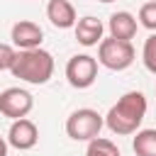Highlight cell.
I'll list each match as a JSON object with an SVG mask.
<instances>
[{
    "label": "cell",
    "mask_w": 156,
    "mask_h": 156,
    "mask_svg": "<svg viewBox=\"0 0 156 156\" xmlns=\"http://www.w3.org/2000/svg\"><path fill=\"white\" fill-rule=\"evenodd\" d=\"M98 78V58L90 56V54H76L68 58L66 63V80L78 88V90H85L95 83Z\"/></svg>",
    "instance_id": "5b68a950"
},
{
    "label": "cell",
    "mask_w": 156,
    "mask_h": 156,
    "mask_svg": "<svg viewBox=\"0 0 156 156\" xmlns=\"http://www.w3.org/2000/svg\"><path fill=\"white\" fill-rule=\"evenodd\" d=\"M105 127V119L98 110L90 107H80L73 110L66 119V134L73 141H93L100 136V129Z\"/></svg>",
    "instance_id": "3957f363"
},
{
    "label": "cell",
    "mask_w": 156,
    "mask_h": 156,
    "mask_svg": "<svg viewBox=\"0 0 156 156\" xmlns=\"http://www.w3.org/2000/svg\"><path fill=\"white\" fill-rule=\"evenodd\" d=\"M132 149L136 156H156V129H139L134 132Z\"/></svg>",
    "instance_id": "7c38bea8"
},
{
    "label": "cell",
    "mask_w": 156,
    "mask_h": 156,
    "mask_svg": "<svg viewBox=\"0 0 156 156\" xmlns=\"http://www.w3.org/2000/svg\"><path fill=\"white\" fill-rule=\"evenodd\" d=\"M54 56L46 49H27V51H17V58L10 68V73L24 83L32 85H44L51 80L54 76Z\"/></svg>",
    "instance_id": "7a4b0ae2"
},
{
    "label": "cell",
    "mask_w": 156,
    "mask_h": 156,
    "mask_svg": "<svg viewBox=\"0 0 156 156\" xmlns=\"http://www.w3.org/2000/svg\"><path fill=\"white\" fill-rule=\"evenodd\" d=\"M10 39H12V46L17 51H27V49H39L41 46V39H44V29L32 22V20H20L12 24L10 29Z\"/></svg>",
    "instance_id": "52a82bcc"
},
{
    "label": "cell",
    "mask_w": 156,
    "mask_h": 156,
    "mask_svg": "<svg viewBox=\"0 0 156 156\" xmlns=\"http://www.w3.org/2000/svg\"><path fill=\"white\" fill-rule=\"evenodd\" d=\"M146 98H144V93H139V90H129V93H124L112 107H110V112L102 117L105 119V127L112 132V134H117V136H127V134H134V132H139V127H141V122H144V117H146Z\"/></svg>",
    "instance_id": "6da1fadb"
},
{
    "label": "cell",
    "mask_w": 156,
    "mask_h": 156,
    "mask_svg": "<svg viewBox=\"0 0 156 156\" xmlns=\"http://www.w3.org/2000/svg\"><path fill=\"white\" fill-rule=\"evenodd\" d=\"M73 32H76L78 44H83V46H98V44L102 41L105 24H102L98 17H93V15H85V17H80V20L76 22Z\"/></svg>",
    "instance_id": "30bf717a"
},
{
    "label": "cell",
    "mask_w": 156,
    "mask_h": 156,
    "mask_svg": "<svg viewBox=\"0 0 156 156\" xmlns=\"http://www.w3.org/2000/svg\"><path fill=\"white\" fill-rule=\"evenodd\" d=\"M98 2H115V0H98Z\"/></svg>",
    "instance_id": "ac0fdd59"
},
{
    "label": "cell",
    "mask_w": 156,
    "mask_h": 156,
    "mask_svg": "<svg viewBox=\"0 0 156 156\" xmlns=\"http://www.w3.org/2000/svg\"><path fill=\"white\" fill-rule=\"evenodd\" d=\"M32 107H34V98L24 88H5L0 93V115H5L10 119L27 117L32 112Z\"/></svg>",
    "instance_id": "8992f818"
},
{
    "label": "cell",
    "mask_w": 156,
    "mask_h": 156,
    "mask_svg": "<svg viewBox=\"0 0 156 156\" xmlns=\"http://www.w3.org/2000/svg\"><path fill=\"white\" fill-rule=\"evenodd\" d=\"M7 149H10L7 139H5V136H0V156H7Z\"/></svg>",
    "instance_id": "e0dca14e"
},
{
    "label": "cell",
    "mask_w": 156,
    "mask_h": 156,
    "mask_svg": "<svg viewBox=\"0 0 156 156\" xmlns=\"http://www.w3.org/2000/svg\"><path fill=\"white\" fill-rule=\"evenodd\" d=\"M5 139H7V144H10L12 149H17V151H29V149H34L37 141H39V129H37V124H34L32 119H27V117L12 119L10 132H7Z\"/></svg>",
    "instance_id": "ba28073f"
},
{
    "label": "cell",
    "mask_w": 156,
    "mask_h": 156,
    "mask_svg": "<svg viewBox=\"0 0 156 156\" xmlns=\"http://www.w3.org/2000/svg\"><path fill=\"white\" fill-rule=\"evenodd\" d=\"M85 156H119V149H117L115 141H110L105 136H98V139L88 141Z\"/></svg>",
    "instance_id": "4fadbf2b"
},
{
    "label": "cell",
    "mask_w": 156,
    "mask_h": 156,
    "mask_svg": "<svg viewBox=\"0 0 156 156\" xmlns=\"http://www.w3.org/2000/svg\"><path fill=\"white\" fill-rule=\"evenodd\" d=\"M134 56H136V51H134L132 41H119V39L107 37L98 44V63H102L110 71L129 68L134 63Z\"/></svg>",
    "instance_id": "277c9868"
},
{
    "label": "cell",
    "mask_w": 156,
    "mask_h": 156,
    "mask_svg": "<svg viewBox=\"0 0 156 156\" xmlns=\"http://www.w3.org/2000/svg\"><path fill=\"white\" fill-rule=\"evenodd\" d=\"M46 17L56 29H71L76 27L78 17H76V7L68 0H49L46 2Z\"/></svg>",
    "instance_id": "8fae6325"
},
{
    "label": "cell",
    "mask_w": 156,
    "mask_h": 156,
    "mask_svg": "<svg viewBox=\"0 0 156 156\" xmlns=\"http://www.w3.org/2000/svg\"><path fill=\"white\" fill-rule=\"evenodd\" d=\"M141 61H144L146 71L156 76V32H151V37L144 41V49H141Z\"/></svg>",
    "instance_id": "5bb4252c"
},
{
    "label": "cell",
    "mask_w": 156,
    "mask_h": 156,
    "mask_svg": "<svg viewBox=\"0 0 156 156\" xmlns=\"http://www.w3.org/2000/svg\"><path fill=\"white\" fill-rule=\"evenodd\" d=\"M17 58V49L12 44H0V71H10Z\"/></svg>",
    "instance_id": "2e32d148"
},
{
    "label": "cell",
    "mask_w": 156,
    "mask_h": 156,
    "mask_svg": "<svg viewBox=\"0 0 156 156\" xmlns=\"http://www.w3.org/2000/svg\"><path fill=\"white\" fill-rule=\"evenodd\" d=\"M136 17L127 10H119V12H112L110 15V22H107V29H110V37L112 39H119V41H132L136 37Z\"/></svg>",
    "instance_id": "9c48e42d"
},
{
    "label": "cell",
    "mask_w": 156,
    "mask_h": 156,
    "mask_svg": "<svg viewBox=\"0 0 156 156\" xmlns=\"http://www.w3.org/2000/svg\"><path fill=\"white\" fill-rule=\"evenodd\" d=\"M139 24L149 32H156V0H149L139 7Z\"/></svg>",
    "instance_id": "9a60e30c"
}]
</instances>
